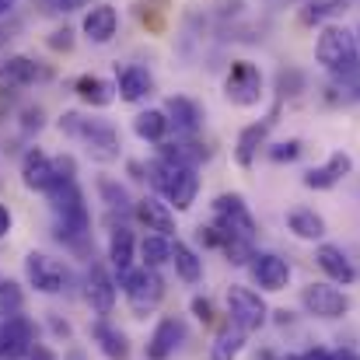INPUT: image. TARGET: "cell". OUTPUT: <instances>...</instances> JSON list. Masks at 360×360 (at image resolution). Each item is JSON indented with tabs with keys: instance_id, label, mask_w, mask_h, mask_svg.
Here are the masks:
<instances>
[{
	"instance_id": "obj_13",
	"label": "cell",
	"mask_w": 360,
	"mask_h": 360,
	"mask_svg": "<svg viewBox=\"0 0 360 360\" xmlns=\"http://www.w3.org/2000/svg\"><path fill=\"white\" fill-rule=\"evenodd\" d=\"M350 168H354V158H350L347 150H333L326 165H319V168H311V172L304 175V186H308V189H333L340 179L350 175Z\"/></svg>"
},
{
	"instance_id": "obj_21",
	"label": "cell",
	"mask_w": 360,
	"mask_h": 360,
	"mask_svg": "<svg viewBox=\"0 0 360 360\" xmlns=\"http://www.w3.org/2000/svg\"><path fill=\"white\" fill-rule=\"evenodd\" d=\"M266 133H269V120L252 122V126H245V129L238 133V143H235V161H238L241 168H248V165L255 161L259 147L266 143Z\"/></svg>"
},
{
	"instance_id": "obj_33",
	"label": "cell",
	"mask_w": 360,
	"mask_h": 360,
	"mask_svg": "<svg viewBox=\"0 0 360 360\" xmlns=\"http://www.w3.org/2000/svg\"><path fill=\"white\" fill-rule=\"evenodd\" d=\"M98 193L105 196V203H109L112 210H116V207H120V210H126V207H129V196H126V189H122V186H116L112 179H98Z\"/></svg>"
},
{
	"instance_id": "obj_4",
	"label": "cell",
	"mask_w": 360,
	"mask_h": 360,
	"mask_svg": "<svg viewBox=\"0 0 360 360\" xmlns=\"http://www.w3.org/2000/svg\"><path fill=\"white\" fill-rule=\"evenodd\" d=\"M122 290H126V301L136 315H147L158 308V301L165 297V280L158 276V269L143 266V269H133L122 276Z\"/></svg>"
},
{
	"instance_id": "obj_29",
	"label": "cell",
	"mask_w": 360,
	"mask_h": 360,
	"mask_svg": "<svg viewBox=\"0 0 360 360\" xmlns=\"http://www.w3.org/2000/svg\"><path fill=\"white\" fill-rule=\"evenodd\" d=\"M140 255H143V266L158 269V266L172 262V241L165 238V235H147V238L140 241Z\"/></svg>"
},
{
	"instance_id": "obj_38",
	"label": "cell",
	"mask_w": 360,
	"mask_h": 360,
	"mask_svg": "<svg viewBox=\"0 0 360 360\" xmlns=\"http://www.w3.org/2000/svg\"><path fill=\"white\" fill-rule=\"evenodd\" d=\"M42 126V109H25V129H39Z\"/></svg>"
},
{
	"instance_id": "obj_44",
	"label": "cell",
	"mask_w": 360,
	"mask_h": 360,
	"mask_svg": "<svg viewBox=\"0 0 360 360\" xmlns=\"http://www.w3.org/2000/svg\"><path fill=\"white\" fill-rule=\"evenodd\" d=\"M283 360H304V357H297V354H287V357H283Z\"/></svg>"
},
{
	"instance_id": "obj_3",
	"label": "cell",
	"mask_w": 360,
	"mask_h": 360,
	"mask_svg": "<svg viewBox=\"0 0 360 360\" xmlns=\"http://www.w3.org/2000/svg\"><path fill=\"white\" fill-rule=\"evenodd\" d=\"M60 129L63 133H70V136H81L84 143H88V154L95 158V161H116L120 158V133H116V126L105 120H84V116H77V112H67L63 120H60Z\"/></svg>"
},
{
	"instance_id": "obj_2",
	"label": "cell",
	"mask_w": 360,
	"mask_h": 360,
	"mask_svg": "<svg viewBox=\"0 0 360 360\" xmlns=\"http://www.w3.org/2000/svg\"><path fill=\"white\" fill-rule=\"evenodd\" d=\"M315 56L319 63L336 74V77H357L360 74V46H357V35L340 28V25H329L322 28L319 35V46H315Z\"/></svg>"
},
{
	"instance_id": "obj_45",
	"label": "cell",
	"mask_w": 360,
	"mask_h": 360,
	"mask_svg": "<svg viewBox=\"0 0 360 360\" xmlns=\"http://www.w3.org/2000/svg\"><path fill=\"white\" fill-rule=\"evenodd\" d=\"M357 46H360V28H357Z\"/></svg>"
},
{
	"instance_id": "obj_32",
	"label": "cell",
	"mask_w": 360,
	"mask_h": 360,
	"mask_svg": "<svg viewBox=\"0 0 360 360\" xmlns=\"http://www.w3.org/2000/svg\"><path fill=\"white\" fill-rule=\"evenodd\" d=\"M336 11H343L340 0H308V7L301 11V18H304L308 25H319V21H326L329 14H336Z\"/></svg>"
},
{
	"instance_id": "obj_5",
	"label": "cell",
	"mask_w": 360,
	"mask_h": 360,
	"mask_svg": "<svg viewBox=\"0 0 360 360\" xmlns=\"http://www.w3.org/2000/svg\"><path fill=\"white\" fill-rule=\"evenodd\" d=\"M228 311H231L235 329H241V333L262 329V326H266V315H269L266 301H262L255 290H248V287H231V290H228Z\"/></svg>"
},
{
	"instance_id": "obj_6",
	"label": "cell",
	"mask_w": 360,
	"mask_h": 360,
	"mask_svg": "<svg viewBox=\"0 0 360 360\" xmlns=\"http://www.w3.org/2000/svg\"><path fill=\"white\" fill-rule=\"evenodd\" d=\"M301 304L315 319H343L350 311V297L340 287H333V283H308L301 290Z\"/></svg>"
},
{
	"instance_id": "obj_26",
	"label": "cell",
	"mask_w": 360,
	"mask_h": 360,
	"mask_svg": "<svg viewBox=\"0 0 360 360\" xmlns=\"http://www.w3.org/2000/svg\"><path fill=\"white\" fill-rule=\"evenodd\" d=\"M168 112H161V109H147V112H140L136 120H133V133L140 136V140H154V143H161L165 140V133H168Z\"/></svg>"
},
{
	"instance_id": "obj_17",
	"label": "cell",
	"mask_w": 360,
	"mask_h": 360,
	"mask_svg": "<svg viewBox=\"0 0 360 360\" xmlns=\"http://www.w3.org/2000/svg\"><path fill=\"white\" fill-rule=\"evenodd\" d=\"M165 112H168V122H172L179 133H186V136H193V133L203 126V109H200L193 98H186V95H172L168 105H165Z\"/></svg>"
},
{
	"instance_id": "obj_30",
	"label": "cell",
	"mask_w": 360,
	"mask_h": 360,
	"mask_svg": "<svg viewBox=\"0 0 360 360\" xmlns=\"http://www.w3.org/2000/svg\"><path fill=\"white\" fill-rule=\"evenodd\" d=\"M245 347V333L241 329H224L217 336V343L210 347V360H235Z\"/></svg>"
},
{
	"instance_id": "obj_41",
	"label": "cell",
	"mask_w": 360,
	"mask_h": 360,
	"mask_svg": "<svg viewBox=\"0 0 360 360\" xmlns=\"http://www.w3.org/2000/svg\"><path fill=\"white\" fill-rule=\"evenodd\" d=\"M11 11H14V0H0V18L11 14Z\"/></svg>"
},
{
	"instance_id": "obj_9",
	"label": "cell",
	"mask_w": 360,
	"mask_h": 360,
	"mask_svg": "<svg viewBox=\"0 0 360 360\" xmlns=\"http://www.w3.org/2000/svg\"><path fill=\"white\" fill-rule=\"evenodd\" d=\"M25 273H28V283L42 294H60L67 287V269L63 262L42 255V252H28L25 255Z\"/></svg>"
},
{
	"instance_id": "obj_22",
	"label": "cell",
	"mask_w": 360,
	"mask_h": 360,
	"mask_svg": "<svg viewBox=\"0 0 360 360\" xmlns=\"http://www.w3.org/2000/svg\"><path fill=\"white\" fill-rule=\"evenodd\" d=\"M154 88V77L147 74V67H126L120 74V98L122 102H140L147 98Z\"/></svg>"
},
{
	"instance_id": "obj_23",
	"label": "cell",
	"mask_w": 360,
	"mask_h": 360,
	"mask_svg": "<svg viewBox=\"0 0 360 360\" xmlns=\"http://www.w3.org/2000/svg\"><path fill=\"white\" fill-rule=\"evenodd\" d=\"M74 91H77V98L81 102H88V105H109L112 98H116V88L109 84V81H102V77H91V74H84V77H77V84H74Z\"/></svg>"
},
{
	"instance_id": "obj_35",
	"label": "cell",
	"mask_w": 360,
	"mask_h": 360,
	"mask_svg": "<svg viewBox=\"0 0 360 360\" xmlns=\"http://www.w3.org/2000/svg\"><path fill=\"white\" fill-rule=\"evenodd\" d=\"M49 49H56V53H60V49H63V53L74 49V32H70V28H56V32L49 35Z\"/></svg>"
},
{
	"instance_id": "obj_28",
	"label": "cell",
	"mask_w": 360,
	"mask_h": 360,
	"mask_svg": "<svg viewBox=\"0 0 360 360\" xmlns=\"http://www.w3.org/2000/svg\"><path fill=\"white\" fill-rule=\"evenodd\" d=\"M109 259L112 266L120 269V276L129 273V262H133V235L126 228H116L112 231V241H109Z\"/></svg>"
},
{
	"instance_id": "obj_37",
	"label": "cell",
	"mask_w": 360,
	"mask_h": 360,
	"mask_svg": "<svg viewBox=\"0 0 360 360\" xmlns=\"http://www.w3.org/2000/svg\"><path fill=\"white\" fill-rule=\"evenodd\" d=\"M193 311H196V319H203V322H210L214 315H210V301H203V297H196L193 301Z\"/></svg>"
},
{
	"instance_id": "obj_11",
	"label": "cell",
	"mask_w": 360,
	"mask_h": 360,
	"mask_svg": "<svg viewBox=\"0 0 360 360\" xmlns=\"http://www.w3.org/2000/svg\"><path fill=\"white\" fill-rule=\"evenodd\" d=\"M21 182L35 193H49L56 186V168H53V158L42 154L39 147H32L21 161Z\"/></svg>"
},
{
	"instance_id": "obj_18",
	"label": "cell",
	"mask_w": 360,
	"mask_h": 360,
	"mask_svg": "<svg viewBox=\"0 0 360 360\" xmlns=\"http://www.w3.org/2000/svg\"><path fill=\"white\" fill-rule=\"evenodd\" d=\"M116 28H120V14H116V7H109V4H98V7H91L88 14H84V35L91 39V42H112V35H116Z\"/></svg>"
},
{
	"instance_id": "obj_39",
	"label": "cell",
	"mask_w": 360,
	"mask_h": 360,
	"mask_svg": "<svg viewBox=\"0 0 360 360\" xmlns=\"http://www.w3.org/2000/svg\"><path fill=\"white\" fill-rule=\"evenodd\" d=\"M11 224H14V221H11V210L0 203V238H7V235H11Z\"/></svg>"
},
{
	"instance_id": "obj_14",
	"label": "cell",
	"mask_w": 360,
	"mask_h": 360,
	"mask_svg": "<svg viewBox=\"0 0 360 360\" xmlns=\"http://www.w3.org/2000/svg\"><path fill=\"white\" fill-rule=\"evenodd\" d=\"M315 262L322 266V273L333 280V283H354L357 280V269H354V262L347 259V252L340 248V245H319L315 248Z\"/></svg>"
},
{
	"instance_id": "obj_34",
	"label": "cell",
	"mask_w": 360,
	"mask_h": 360,
	"mask_svg": "<svg viewBox=\"0 0 360 360\" xmlns=\"http://www.w3.org/2000/svg\"><path fill=\"white\" fill-rule=\"evenodd\" d=\"M297 154H301V140H283V143H273V147H269V158L280 161V165H283V161H294Z\"/></svg>"
},
{
	"instance_id": "obj_24",
	"label": "cell",
	"mask_w": 360,
	"mask_h": 360,
	"mask_svg": "<svg viewBox=\"0 0 360 360\" xmlns=\"http://www.w3.org/2000/svg\"><path fill=\"white\" fill-rule=\"evenodd\" d=\"M172 262H175V273H179L186 283H200V280H203V259H200L186 241H175V245H172Z\"/></svg>"
},
{
	"instance_id": "obj_25",
	"label": "cell",
	"mask_w": 360,
	"mask_h": 360,
	"mask_svg": "<svg viewBox=\"0 0 360 360\" xmlns=\"http://www.w3.org/2000/svg\"><path fill=\"white\" fill-rule=\"evenodd\" d=\"M287 228L297 235V238L304 241H319L326 235V221L315 214V210H308V207H301V210H290V217H287Z\"/></svg>"
},
{
	"instance_id": "obj_40",
	"label": "cell",
	"mask_w": 360,
	"mask_h": 360,
	"mask_svg": "<svg viewBox=\"0 0 360 360\" xmlns=\"http://www.w3.org/2000/svg\"><path fill=\"white\" fill-rule=\"evenodd\" d=\"M304 360H336V354H329L326 347H315V350H308Z\"/></svg>"
},
{
	"instance_id": "obj_1",
	"label": "cell",
	"mask_w": 360,
	"mask_h": 360,
	"mask_svg": "<svg viewBox=\"0 0 360 360\" xmlns=\"http://www.w3.org/2000/svg\"><path fill=\"white\" fill-rule=\"evenodd\" d=\"M147 175H150L154 189L168 200V207H175V210H189L193 207V200L200 193V175H196L193 165H172V161L158 158L147 168Z\"/></svg>"
},
{
	"instance_id": "obj_8",
	"label": "cell",
	"mask_w": 360,
	"mask_h": 360,
	"mask_svg": "<svg viewBox=\"0 0 360 360\" xmlns=\"http://www.w3.org/2000/svg\"><path fill=\"white\" fill-rule=\"evenodd\" d=\"M224 95L235 105H255L262 98V74H259V67L248 63V60H238L231 67L228 81H224Z\"/></svg>"
},
{
	"instance_id": "obj_19",
	"label": "cell",
	"mask_w": 360,
	"mask_h": 360,
	"mask_svg": "<svg viewBox=\"0 0 360 360\" xmlns=\"http://www.w3.org/2000/svg\"><path fill=\"white\" fill-rule=\"evenodd\" d=\"M88 301L98 315H109L116 304V280L105 273V266H91L88 273Z\"/></svg>"
},
{
	"instance_id": "obj_10",
	"label": "cell",
	"mask_w": 360,
	"mask_h": 360,
	"mask_svg": "<svg viewBox=\"0 0 360 360\" xmlns=\"http://www.w3.org/2000/svg\"><path fill=\"white\" fill-rule=\"evenodd\" d=\"M32 343H35V329H32L28 319H21V315L4 319V326H0V357L7 360L25 357L32 350Z\"/></svg>"
},
{
	"instance_id": "obj_20",
	"label": "cell",
	"mask_w": 360,
	"mask_h": 360,
	"mask_svg": "<svg viewBox=\"0 0 360 360\" xmlns=\"http://www.w3.org/2000/svg\"><path fill=\"white\" fill-rule=\"evenodd\" d=\"M39 63H32L28 56H7L0 60V88H25L39 77Z\"/></svg>"
},
{
	"instance_id": "obj_16",
	"label": "cell",
	"mask_w": 360,
	"mask_h": 360,
	"mask_svg": "<svg viewBox=\"0 0 360 360\" xmlns=\"http://www.w3.org/2000/svg\"><path fill=\"white\" fill-rule=\"evenodd\" d=\"M133 214H136L140 224H147V231H158V235H165V238L175 231V214H172V207L161 203V200H154V196H143V200L133 207Z\"/></svg>"
},
{
	"instance_id": "obj_12",
	"label": "cell",
	"mask_w": 360,
	"mask_h": 360,
	"mask_svg": "<svg viewBox=\"0 0 360 360\" xmlns=\"http://www.w3.org/2000/svg\"><path fill=\"white\" fill-rule=\"evenodd\" d=\"M252 276L262 290H283L290 283V266H287V259H280L273 252H259V255H252Z\"/></svg>"
},
{
	"instance_id": "obj_31",
	"label": "cell",
	"mask_w": 360,
	"mask_h": 360,
	"mask_svg": "<svg viewBox=\"0 0 360 360\" xmlns=\"http://www.w3.org/2000/svg\"><path fill=\"white\" fill-rule=\"evenodd\" d=\"M21 304H25L21 287H18L14 280H0V315H4V319H14V315L21 311Z\"/></svg>"
},
{
	"instance_id": "obj_7",
	"label": "cell",
	"mask_w": 360,
	"mask_h": 360,
	"mask_svg": "<svg viewBox=\"0 0 360 360\" xmlns=\"http://www.w3.org/2000/svg\"><path fill=\"white\" fill-rule=\"evenodd\" d=\"M214 214H217V224L224 231H231V235H238L245 241L255 238V217L248 214V207H245V200L238 193H221L214 200Z\"/></svg>"
},
{
	"instance_id": "obj_15",
	"label": "cell",
	"mask_w": 360,
	"mask_h": 360,
	"mask_svg": "<svg viewBox=\"0 0 360 360\" xmlns=\"http://www.w3.org/2000/svg\"><path fill=\"white\" fill-rule=\"evenodd\" d=\"M182 340H186V326H182L179 319H161L158 329H154V336H150V343H147V357L168 360L175 350H179Z\"/></svg>"
},
{
	"instance_id": "obj_42",
	"label": "cell",
	"mask_w": 360,
	"mask_h": 360,
	"mask_svg": "<svg viewBox=\"0 0 360 360\" xmlns=\"http://www.w3.org/2000/svg\"><path fill=\"white\" fill-rule=\"evenodd\" d=\"M67 360H88V354H84V350H70V354H67Z\"/></svg>"
},
{
	"instance_id": "obj_43",
	"label": "cell",
	"mask_w": 360,
	"mask_h": 360,
	"mask_svg": "<svg viewBox=\"0 0 360 360\" xmlns=\"http://www.w3.org/2000/svg\"><path fill=\"white\" fill-rule=\"evenodd\" d=\"M336 360H357V357H354L350 350H340V354H336Z\"/></svg>"
},
{
	"instance_id": "obj_27",
	"label": "cell",
	"mask_w": 360,
	"mask_h": 360,
	"mask_svg": "<svg viewBox=\"0 0 360 360\" xmlns=\"http://www.w3.org/2000/svg\"><path fill=\"white\" fill-rule=\"evenodd\" d=\"M91 333H95V340L102 343V354H105L109 360H126L129 357V343H126V336H122L120 329H112L109 322H98Z\"/></svg>"
},
{
	"instance_id": "obj_36",
	"label": "cell",
	"mask_w": 360,
	"mask_h": 360,
	"mask_svg": "<svg viewBox=\"0 0 360 360\" xmlns=\"http://www.w3.org/2000/svg\"><path fill=\"white\" fill-rule=\"evenodd\" d=\"M276 88H280V95H290L287 88H301V74H297V70H283V74L276 77Z\"/></svg>"
}]
</instances>
